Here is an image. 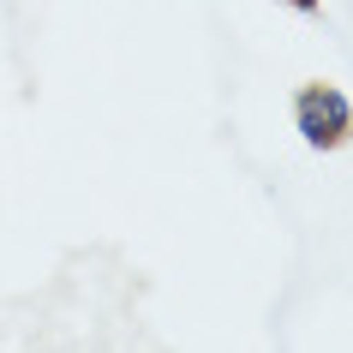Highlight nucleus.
Wrapping results in <instances>:
<instances>
[{
  "label": "nucleus",
  "mask_w": 353,
  "mask_h": 353,
  "mask_svg": "<svg viewBox=\"0 0 353 353\" xmlns=\"http://www.w3.org/2000/svg\"><path fill=\"white\" fill-rule=\"evenodd\" d=\"M288 6H294V12H317V0H288Z\"/></svg>",
  "instance_id": "obj_2"
},
{
  "label": "nucleus",
  "mask_w": 353,
  "mask_h": 353,
  "mask_svg": "<svg viewBox=\"0 0 353 353\" xmlns=\"http://www.w3.org/2000/svg\"><path fill=\"white\" fill-rule=\"evenodd\" d=\"M294 126L312 150H341L353 138V102L335 84H305L294 96Z\"/></svg>",
  "instance_id": "obj_1"
}]
</instances>
